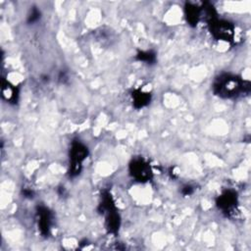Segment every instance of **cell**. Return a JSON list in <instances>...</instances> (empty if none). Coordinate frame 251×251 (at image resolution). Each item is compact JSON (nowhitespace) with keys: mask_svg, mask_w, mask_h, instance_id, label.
Here are the masks:
<instances>
[{"mask_svg":"<svg viewBox=\"0 0 251 251\" xmlns=\"http://www.w3.org/2000/svg\"><path fill=\"white\" fill-rule=\"evenodd\" d=\"M88 156L87 147L80 141L75 140L72 142L70 149V165L69 176L75 177L78 176L82 170V165Z\"/></svg>","mask_w":251,"mask_h":251,"instance_id":"obj_2","label":"cell"},{"mask_svg":"<svg viewBox=\"0 0 251 251\" xmlns=\"http://www.w3.org/2000/svg\"><path fill=\"white\" fill-rule=\"evenodd\" d=\"M36 217H37V226L40 233L44 236H47L51 230L52 224H53L52 212L44 206H39L37 207Z\"/></svg>","mask_w":251,"mask_h":251,"instance_id":"obj_6","label":"cell"},{"mask_svg":"<svg viewBox=\"0 0 251 251\" xmlns=\"http://www.w3.org/2000/svg\"><path fill=\"white\" fill-rule=\"evenodd\" d=\"M203 15V4L197 5L195 3L186 2L184 5V17L188 25L195 26L198 25Z\"/></svg>","mask_w":251,"mask_h":251,"instance_id":"obj_7","label":"cell"},{"mask_svg":"<svg viewBox=\"0 0 251 251\" xmlns=\"http://www.w3.org/2000/svg\"><path fill=\"white\" fill-rule=\"evenodd\" d=\"M136 59L139 62L151 65L154 64L156 61V54L152 51H139L136 55Z\"/></svg>","mask_w":251,"mask_h":251,"instance_id":"obj_10","label":"cell"},{"mask_svg":"<svg viewBox=\"0 0 251 251\" xmlns=\"http://www.w3.org/2000/svg\"><path fill=\"white\" fill-rule=\"evenodd\" d=\"M213 91L217 96L224 99L237 98L250 92V83L238 75L223 74L215 79Z\"/></svg>","mask_w":251,"mask_h":251,"instance_id":"obj_1","label":"cell"},{"mask_svg":"<svg viewBox=\"0 0 251 251\" xmlns=\"http://www.w3.org/2000/svg\"><path fill=\"white\" fill-rule=\"evenodd\" d=\"M39 18H40V11L36 7H33L30 10V13L28 14L27 22L29 24H33V23H36L39 20Z\"/></svg>","mask_w":251,"mask_h":251,"instance_id":"obj_11","label":"cell"},{"mask_svg":"<svg viewBox=\"0 0 251 251\" xmlns=\"http://www.w3.org/2000/svg\"><path fill=\"white\" fill-rule=\"evenodd\" d=\"M129 175L138 182H146L152 177L150 164L143 158H134L129 163Z\"/></svg>","mask_w":251,"mask_h":251,"instance_id":"obj_4","label":"cell"},{"mask_svg":"<svg viewBox=\"0 0 251 251\" xmlns=\"http://www.w3.org/2000/svg\"><path fill=\"white\" fill-rule=\"evenodd\" d=\"M209 30L214 38L225 42H232L235 35L233 24L226 20L219 19L218 17L208 21Z\"/></svg>","mask_w":251,"mask_h":251,"instance_id":"obj_3","label":"cell"},{"mask_svg":"<svg viewBox=\"0 0 251 251\" xmlns=\"http://www.w3.org/2000/svg\"><path fill=\"white\" fill-rule=\"evenodd\" d=\"M132 105L136 109L143 108L147 106L151 101V94L148 91H144L141 88L134 89L131 93Z\"/></svg>","mask_w":251,"mask_h":251,"instance_id":"obj_8","label":"cell"},{"mask_svg":"<svg viewBox=\"0 0 251 251\" xmlns=\"http://www.w3.org/2000/svg\"><path fill=\"white\" fill-rule=\"evenodd\" d=\"M193 191H194V189H193V187L190 186V185H185V186H183L182 189H181V193H182L183 195H185V196L191 195V194L193 193Z\"/></svg>","mask_w":251,"mask_h":251,"instance_id":"obj_12","label":"cell"},{"mask_svg":"<svg viewBox=\"0 0 251 251\" xmlns=\"http://www.w3.org/2000/svg\"><path fill=\"white\" fill-rule=\"evenodd\" d=\"M218 209L226 216H231L237 209V193L232 189L224 190L216 199Z\"/></svg>","mask_w":251,"mask_h":251,"instance_id":"obj_5","label":"cell"},{"mask_svg":"<svg viewBox=\"0 0 251 251\" xmlns=\"http://www.w3.org/2000/svg\"><path fill=\"white\" fill-rule=\"evenodd\" d=\"M2 96L9 103H16L19 97L18 87L11 83L9 80H3L2 82Z\"/></svg>","mask_w":251,"mask_h":251,"instance_id":"obj_9","label":"cell"}]
</instances>
